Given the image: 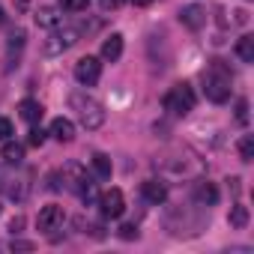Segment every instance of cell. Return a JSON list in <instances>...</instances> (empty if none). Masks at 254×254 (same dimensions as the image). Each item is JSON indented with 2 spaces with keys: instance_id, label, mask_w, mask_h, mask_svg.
I'll list each match as a JSON object with an SVG mask.
<instances>
[{
  "instance_id": "cell-1",
  "label": "cell",
  "mask_w": 254,
  "mask_h": 254,
  "mask_svg": "<svg viewBox=\"0 0 254 254\" xmlns=\"http://www.w3.org/2000/svg\"><path fill=\"white\" fill-rule=\"evenodd\" d=\"M230 81H233V75L227 72V66L221 60H212L209 69L203 72V93H206V99L215 102V105L227 102L230 99Z\"/></svg>"
},
{
  "instance_id": "cell-2",
  "label": "cell",
  "mask_w": 254,
  "mask_h": 254,
  "mask_svg": "<svg viewBox=\"0 0 254 254\" xmlns=\"http://www.w3.org/2000/svg\"><path fill=\"white\" fill-rule=\"evenodd\" d=\"M69 108L78 114V120H81L84 129H99V126L105 123V108H102V102H96L93 96H87V93H81V90L69 96Z\"/></svg>"
},
{
  "instance_id": "cell-3",
  "label": "cell",
  "mask_w": 254,
  "mask_h": 254,
  "mask_svg": "<svg viewBox=\"0 0 254 254\" xmlns=\"http://www.w3.org/2000/svg\"><path fill=\"white\" fill-rule=\"evenodd\" d=\"M60 177H63V186L69 189V191H75V194H81L87 203L96 197V189H93V183H90V177H87V171L81 168V165H75V162H69L63 171H60Z\"/></svg>"
},
{
  "instance_id": "cell-4",
  "label": "cell",
  "mask_w": 254,
  "mask_h": 254,
  "mask_svg": "<svg viewBox=\"0 0 254 254\" xmlns=\"http://www.w3.org/2000/svg\"><path fill=\"white\" fill-rule=\"evenodd\" d=\"M194 105H197V96H194V90L183 81V84H174L168 93H165V108L171 111V114H177V117H186L189 111H194Z\"/></svg>"
},
{
  "instance_id": "cell-5",
  "label": "cell",
  "mask_w": 254,
  "mask_h": 254,
  "mask_svg": "<svg viewBox=\"0 0 254 254\" xmlns=\"http://www.w3.org/2000/svg\"><path fill=\"white\" fill-rule=\"evenodd\" d=\"M102 78V63H99V57H81L78 63H75V81L78 84H84V87H93L96 81Z\"/></svg>"
},
{
  "instance_id": "cell-6",
  "label": "cell",
  "mask_w": 254,
  "mask_h": 254,
  "mask_svg": "<svg viewBox=\"0 0 254 254\" xmlns=\"http://www.w3.org/2000/svg\"><path fill=\"white\" fill-rule=\"evenodd\" d=\"M63 221H66V212H63V206H57V203H48V206H42V209H39L36 227H39V230H45V233H51V230L63 227Z\"/></svg>"
},
{
  "instance_id": "cell-7",
  "label": "cell",
  "mask_w": 254,
  "mask_h": 254,
  "mask_svg": "<svg viewBox=\"0 0 254 254\" xmlns=\"http://www.w3.org/2000/svg\"><path fill=\"white\" fill-rule=\"evenodd\" d=\"M99 206H102V215H105V218H120V215L126 212V197H123L120 189H111V191L102 194Z\"/></svg>"
},
{
  "instance_id": "cell-8",
  "label": "cell",
  "mask_w": 254,
  "mask_h": 254,
  "mask_svg": "<svg viewBox=\"0 0 254 254\" xmlns=\"http://www.w3.org/2000/svg\"><path fill=\"white\" fill-rule=\"evenodd\" d=\"M75 42H78V30H63V33H54V36L42 45V51H45V54H60V51L72 48Z\"/></svg>"
},
{
  "instance_id": "cell-9",
  "label": "cell",
  "mask_w": 254,
  "mask_h": 254,
  "mask_svg": "<svg viewBox=\"0 0 254 254\" xmlns=\"http://www.w3.org/2000/svg\"><path fill=\"white\" fill-rule=\"evenodd\" d=\"M180 21H183L189 30H200V27L206 24V12H203V6L191 3V6H183V9H180Z\"/></svg>"
},
{
  "instance_id": "cell-10",
  "label": "cell",
  "mask_w": 254,
  "mask_h": 254,
  "mask_svg": "<svg viewBox=\"0 0 254 254\" xmlns=\"http://www.w3.org/2000/svg\"><path fill=\"white\" fill-rule=\"evenodd\" d=\"M51 135H54L60 144H69V141L75 138V126H72V120H66V117H57V120L51 123Z\"/></svg>"
},
{
  "instance_id": "cell-11",
  "label": "cell",
  "mask_w": 254,
  "mask_h": 254,
  "mask_svg": "<svg viewBox=\"0 0 254 254\" xmlns=\"http://www.w3.org/2000/svg\"><path fill=\"white\" fill-rule=\"evenodd\" d=\"M60 21H63V15H60L54 6H42V9L36 12V24H39V27H45V30H57V27H60Z\"/></svg>"
},
{
  "instance_id": "cell-12",
  "label": "cell",
  "mask_w": 254,
  "mask_h": 254,
  "mask_svg": "<svg viewBox=\"0 0 254 254\" xmlns=\"http://www.w3.org/2000/svg\"><path fill=\"white\" fill-rule=\"evenodd\" d=\"M120 54H123V36L120 33H111L105 42H102V60H120Z\"/></svg>"
},
{
  "instance_id": "cell-13",
  "label": "cell",
  "mask_w": 254,
  "mask_h": 254,
  "mask_svg": "<svg viewBox=\"0 0 254 254\" xmlns=\"http://www.w3.org/2000/svg\"><path fill=\"white\" fill-rule=\"evenodd\" d=\"M141 191H144V197H147L150 203H165V197H168V189H165L159 180H147V183L141 186Z\"/></svg>"
},
{
  "instance_id": "cell-14",
  "label": "cell",
  "mask_w": 254,
  "mask_h": 254,
  "mask_svg": "<svg viewBox=\"0 0 254 254\" xmlns=\"http://www.w3.org/2000/svg\"><path fill=\"white\" fill-rule=\"evenodd\" d=\"M18 111H21V120H27V123H39L42 114H45V108H42L36 99H24V102L18 105Z\"/></svg>"
},
{
  "instance_id": "cell-15",
  "label": "cell",
  "mask_w": 254,
  "mask_h": 254,
  "mask_svg": "<svg viewBox=\"0 0 254 254\" xmlns=\"http://www.w3.org/2000/svg\"><path fill=\"white\" fill-rule=\"evenodd\" d=\"M3 162L6 165H21L24 162V147L21 144H15V141H3Z\"/></svg>"
},
{
  "instance_id": "cell-16",
  "label": "cell",
  "mask_w": 254,
  "mask_h": 254,
  "mask_svg": "<svg viewBox=\"0 0 254 254\" xmlns=\"http://www.w3.org/2000/svg\"><path fill=\"white\" fill-rule=\"evenodd\" d=\"M194 197H197V203L212 206V203L218 200V189H215L212 183H197V186H194Z\"/></svg>"
},
{
  "instance_id": "cell-17",
  "label": "cell",
  "mask_w": 254,
  "mask_h": 254,
  "mask_svg": "<svg viewBox=\"0 0 254 254\" xmlns=\"http://www.w3.org/2000/svg\"><path fill=\"white\" fill-rule=\"evenodd\" d=\"M236 54H239V60L254 63V36H242V39L236 42Z\"/></svg>"
},
{
  "instance_id": "cell-18",
  "label": "cell",
  "mask_w": 254,
  "mask_h": 254,
  "mask_svg": "<svg viewBox=\"0 0 254 254\" xmlns=\"http://www.w3.org/2000/svg\"><path fill=\"white\" fill-rule=\"evenodd\" d=\"M227 221H230V227H245L248 224V206H242V203H236V206H230V215H227Z\"/></svg>"
},
{
  "instance_id": "cell-19",
  "label": "cell",
  "mask_w": 254,
  "mask_h": 254,
  "mask_svg": "<svg viewBox=\"0 0 254 254\" xmlns=\"http://www.w3.org/2000/svg\"><path fill=\"white\" fill-rule=\"evenodd\" d=\"M93 171H96V177L108 180V177H111V171H114V168H111V159H108L105 153H96V156H93Z\"/></svg>"
},
{
  "instance_id": "cell-20",
  "label": "cell",
  "mask_w": 254,
  "mask_h": 254,
  "mask_svg": "<svg viewBox=\"0 0 254 254\" xmlns=\"http://www.w3.org/2000/svg\"><path fill=\"white\" fill-rule=\"evenodd\" d=\"M60 6H63L66 12H84V9L90 6V0H60Z\"/></svg>"
},
{
  "instance_id": "cell-21",
  "label": "cell",
  "mask_w": 254,
  "mask_h": 254,
  "mask_svg": "<svg viewBox=\"0 0 254 254\" xmlns=\"http://www.w3.org/2000/svg\"><path fill=\"white\" fill-rule=\"evenodd\" d=\"M239 156H242V162H251L254 159V141L251 138H242L239 141Z\"/></svg>"
},
{
  "instance_id": "cell-22",
  "label": "cell",
  "mask_w": 254,
  "mask_h": 254,
  "mask_svg": "<svg viewBox=\"0 0 254 254\" xmlns=\"http://www.w3.org/2000/svg\"><path fill=\"white\" fill-rule=\"evenodd\" d=\"M9 135H12V123L6 117H0V141H9Z\"/></svg>"
},
{
  "instance_id": "cell-23",
  "label": "cell",
  "mask_w": 254,
  "mask_h": 254,
  "mask_svg": "<svg viewBox=\"0 0 254 254\" xmlns=\"http://www.w3.org/2000/svg\"><path fill=\"white\" fill-rule=\"evenodd\" d=\"M42 141H45V132H42V129H33V132H30V138H27V144H30V147H42Z\"/></svg>"
},
{
  "instance_id": "cell-24",
  "label": "cell",
  "mask_w": 254,
  "mask_h": 254,
  "mask_svg": "<svg viewBox=\"0 0 254 254\" xmlns=\"http://www.w3.org/2000/svg\"><path fill=\"white\" fill-rule=\"evenodd\" d=\"M120 236H123V239H138V227H135V224H123V227H120Z\"/></svg>"
},
{
  "instance_id": "cell-25",
  "label": "cell",
  "mask_w": 254,
  "mask_h": 254,
  "mask_svg": "<svg viewBox=\"0 0 254 254\" xmlns=\"http://www.w3.org/2000/svg\"><path fill=\"white\" fill-rule=\"evenodd\" d=\"M236 117H239V123H248V102H245V99H239V105H236Z\"/></svg>"
},
{
  "instance_id": "cell-26",
  "label": "cell",
  "mask_w": 254,
  "mask_h": 254,
  "mask_svg": "<svg viewBox=\"0 0 254 254\" xmlns=\"http://www.w3.org/2000/svg\"><path fill=\"white\" fill-rule=\"evenodd\" d=\"M21 45H24V30H15L9 36V48H21Z\"/></svg>"
},
{
  "instance_id": "cell-27",
  "label": "cell",
  "mask_w": 254,
  "mask_h": 254,
  "mask_svg": "<svg viewBox=\"0 0 254 254\" xmlns=\"http://www.w3.org/2000/svg\"><path fill=\"white\" fill-rule=\"evenodd\" d=\"M126 0H102V9H120Z\"/></svg>"
},
{
  "instance_id": "cell-28",
  "label": "cell",
  "mask_w": 254,
  "mask_h": 254,
  "mask_svg": "<svg viewBox=\"0 0 254 254\" xmlns=\"http://www.w3.org/2000/svg\"><path fill=\"white\" fill-rule=\"evenodd\" d=\"M15 248H18V251H30L33 245H30V242H12V251H15Z\"/></svg>"
},
{
  "instance_id": "cell-29",
  "label": "cell",
  "mask_w": 254,
  "mask_h": 254,
  "mask_svg": "<svg viewBox=\"0 0 254 254\" xmlns=\"http://www.w3.org/2000/svg\"><path fill=\"white\" fill-rule=\"evenodd\" d=\"M132 3H135V6H150L153 0H132Z\"/></svg>"
},
{
  "instance_id": "cell-30",
  "label": "cell",
  "mask_w": 254,
  "mask_h": 254,
  "mask_svg": "<svg viewBox=\"0 0 254 254\" xmlns=\"http://www.w3.org/2000/svg\"><path fill=\"white\" fill-rule=\"evenodd\" d=\"M3 21H6V12H3V9H0V24H3Z\"/></svg>"
}]
</instances>
